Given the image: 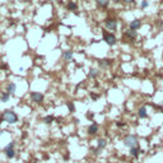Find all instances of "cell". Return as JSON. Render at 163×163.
Here are the masks:
<instances>
[{
	"mask_svg": "<svg viewBox=\"0 0 163 163\" xmlns=\"http://www.w3.org/2000/svg\"><path fill=\"white\" fill-rule=\"evenodd\" d=\"M98 64H100V66L106 68V66H110L112 64V60H110V59H102V60L98 61Z\"/></svg>",
	"mask_w": 163,
	"mask_h": 163,
	"instance_id": "7c38bea8",
	"label": "cell"
},
{
	"mask_svg": "<svg viewBox=\"0 0 163 163\" xmlns=\"http://www.w3.org/2000/svg\"><path fill=\"white\" fill-rule=\"evenodd\" d=\"M15 89H17V87H15V84H14V83H9V84H8V87H7V92H8V93H9L10 96L15 93Z\"/></svg>",
	"mask_w": 163,
	"mask_h": 163,
	"instance_id": "5bb4252c",
	"label": "cell"
},
{
	"mask_svg": "<svg viewBox=\"0 0 163 163\" xmlns=\"http://www.w3.org/2000/svg\"><path fill=\"white\" fill-rule=\"evenodd\" d=\"M4 133H5V131H4V130H0V137H2V135H3Z\"/></svg>",
	"mask_w": 163,
	"mask_h": 163,
	"instance_id": "83f0119b",
	"label": "cell"
},
{
	"mask_svg": "<svg viewBox=\"0 0 163 163\" xmlns=\"http://www.w3.org/2000/svg\"><path fill=\"white\" fill-rule=\"evenodd\" d=\"M106 146H107V140H106V139H100L98 143H97L96 153H97V152H100V150H102V149H105Z\"/></svg>",
	"mask_w": 163,
	"mask_h": 163,
	"instance_id": "9c48e42d",
	"label": "cell"
},
{
	"mask_svg": "<svg viewBox=\"0 0 163 163\" xmlns=\"http://www.w3.org/2000/svg\"><path fill=\"white\" fill-rule=\"evenodd\" d=\"M105 26L107 27V29L115 31L117 28V20L113 19V18H108V19L105 20Z\"/></svg>",
	"mask_w": 163,
	"mask_h": 163,
	"instance_id": "5b68a950",
	"label": "cell"
},
{
	"mask_svg": "<svg viewBox=\"0 0 163 163\" xmlns=\"http://www.w3.org/2000/svg\"><path fill=\"white\" fill-rule=\"evenodd\" d=\"M23 2H31V0H23Z\"/></svg>",
	"mask_w": 163,
	"mask_h": 163,
	"instance_id": "f1b7e54d",
	"label": "cell"
},
{
	"mask_svg": "<svg viewBox=\"0 0 163 163\" xmlns=\"http://www.w3.org/2000/svg\"><path fill=\"white\" fill-rule=\"evenodd\" d=\"M96 3L98 7L106 8V7H108V4H110V0H96Z\"/></svg>",
	"mask_w": 163,
	"mask_h": 163,
	"instance_id": "9a60e30c",
	"label": "cell"
},
{
	"mask_svg": "<svg viewBox=\"0 0 163 163\" xmlns=\"http://www.w3.org/2000/svg\"><path fill=\"white\" fill-rule=\"evenodd\" d=\"M64 159H69V154H65L64 155Z\"/></svg>",
	"mask_w": 163,
	"mask_h": 163,
	"instance_id": "484cf974",
	"label": "cell"
},
{
	"mask_svg": "<svg viewBox=\"0 0 163 163\" xmlns=\"http://www.w3.org/2000/svg\"><path fill=\"white\" fill-rule=\"evenodd\" d=\"M3 120H5V122L8 124H15L18 122V115L12 110H5L3 112Z\"/></svg>",
	"mask_w": 163,
	"mask_h": 163,
	"instance_id": "7a4b0ae2",
	"label": "cell"
},
{
	"mask_svg": "<svg viewBox=\"0 0 163 163\" xmlns=\"http://www.w3.org/2000/svg\"><path fill=\"white\" fill-rule=\"evenodd\" d=\"M54 120H55V117H54V116H46L45 118H43V121H45L47 125L52 124V122H54Z\"/></svg>",
	"mask_w": 163,
	"mask_h": 163,
	"instance_id": "ac0fdd59",
	"label": "cell"
},
{
	"mask_svg": "<svg viewBox=\"0 0 163 163\" xmlns=\"http://www.w3.org/2000/svg\"><path fill=\"white\" fill-rule=\"evenodd\" d=\"M9 98H10V94L8 93V92H5V93H3L2 96H0V101H2V102H8L9 101Z\"/></svg>",
	"mask_w": 163,
	"mask_h": 163,
	"instance_id": "2e32d148",
	"label": "cell"
},
{
	"mask_svg": "<svg viewBox=\"0 0 163 163\" xmlns=\"http://www.w3.org/2000/svg\"><path fill=\"white\" fill-rule=\"evenodd\" d=\"M140 7H142L143 9H144V8H146V7H148V2H146V0H143L142 4H140Z\"/></svg>",
	"mask_w": 163,
	"mask_h": 163,
	"instance_id": "7402d4cb",
	"label": "cell"
},
{
	"mask_svg": "<svg viewBox=\"0 0 163 163\" xmlns=\"http://www.w3.org/2000/svg\"><path fill=\"white\" fill-rule=\"evenodd\" d=\"M124 2H126V3H134V0H124Z\"/></svg>",
	"mask_w": 163,
	"mask_h": 163,
	"instance_id": "4316f807",
	"label": "cell"
},
{
	"mask_svg": "<svg viewBox=\"0 0 163 163\" xmlns=\"http://www.w3.org/2000/svg\"><path fill=\"white\" fill-rule=\"evenodd\" d=\"M138 116L140 118H146V117H148V112H146V108L144 106L140 107L139 110H138Z\"/></svg>",
	"mask_w": 163,
	"mask_h": 163,
	"instance_id": "8fae6325",
	"label": "cell"
},
{
	"mask_svg": "<svg viewBox=\"0 0 163 163\" xmlns=\"http://www.w3.org/2000/svg\"><path fill=\"white\" fill-rule=\"evenodd\" d=\"M63 56H64L65 60H72V59H73V52L72 51H65Z\"/></svg>",
	"mask_w": 163,
	"mask_h": 163,
	"instance_id": "e0dca14e",
	"label": "cell"
},
{
	"mask_svg": "<svg viewBox=\"0 0 163 163\" xmlns=\"http://www.w3.org/2000/svg\"><path fill=\"white\" fill-rule=\"evenodd\" d=\"M125 36H128L129 38H131V40H135V38H137V36H138V33H137V31L129 29V31L125 32Z\"/></svg>",
	"mask_w": 163,
	"mask_h": 163,
	"instance_id": "4fadbf2b",
	"label": "cell"
},
{
	"mask_svg": "<svg viewBox=\"0 0 163 163\" xmlns=\"http://www.w3.org/2000/svg\"><path fill=\"white\" fill-rule=\"evenodd\" d=\"M14 146H15V142H10L4 148V153H5V155H7L9 159H13L14 157H15V149H14Z\"/></svg>",
	"mask_w": 163,
	"mask_h": 163,
	"instance_id": "3957f363",
	"label": "cell"
},
{
	"mask_svg": "<svg viewBox=\"0 0 163 163\" xmlns=\"http://www.w3.org/2000/svg\"><path fill=\"white\" fill-rule=\"evenodd\" d=\"M68 108H69V111H70V112H73V111H74V105H73V102H69V103H68Z\"/></svg>",
	"mask_w": 163,
	"mask_h": 163,
	"instance_id": "44dd1931",
	"label": "cell"
},
{
	"mask_svg": "<svg viewBox=\"0 0 163 163\" xmlns=\"http://www.w3.org/2000/svg\"><path fill=\"white\" fill-rule=\"evenodd\" d=\"M87 118H89V120H92V118H93V113H92V112L87 113Z\"/></svg>",
	"mask_w": 163,
	"mask_h": 163,
	"instance_id": "cb8c5ba5",
	"label": "cell"
},
{
	"mask_svg": "<svg viewBox=\"0 0 163 163\" xmlns=\"http://www.w3.org/2000/svg\"><path fill=\"white\" fill-rule=\"evenodd\" d=\"M68 9H69V10H77V4L73 3V2H70V3L68 4Z\"/></svg>",
	"mask_w": 163,
	"mask_h": 163,
	"instance_id": "ffe728a7",
	"label": "cell"
},
{
	"mask_svg": "<svg viewBox=\"0 0 163 163\" xmlns=\"http://www.w3.org/2000/svg\"><path fill=\"white\" fill-rule=\"evenodd\" d=\"M91 97H92V100H97V98H98V96H96V94H93V93L91 94Z\"/></svg>",
	"mask_w": 163,
	"mask_h": 163,
	"instance_id": "d4e9b609",
	"label": "cell"
},
{
	"mask_svg": "<svg viewBox=\"0 0 163 163\" xmlns=\"http://www.w3.org/2000/svg\"><path fill=\"white\" fill-rule=\"evenodd\" d=\"M116 125H117L118 128H124V126H125V124H124L122 121H118V122H116Z\"/></svg>",
	"mask_w": 163,
	"mask_h": 163,
	"instance_id": "603a6c76",
	"label": "cell"
},
{
	"mask_svg": "<svg viewBox=\"0 0 163 163\" xmlns=\"http://www.w3.org/2000/svg\"><path fill=\"white\" fill-rule=\"evenodd\" d=\"M31 100L35 103H42L43 102V94L38 92H32L31 93Z\"/></svg>",
	"mask_w": 163,
	"mask_h": 163,
	"instance_id": "8992f818",
	"label": "cell"
},
{
	"mask_svg": "<svg viewBox=\"0 0 163 163\" xmlns=\"http://www.w3.org/2000/svg\"><path fill=\"white\" fill-rule=\"evenodd\" d=\"M97 133H98V125H97V124H92V125H89V128H88V134H89V135H96Z\"/></svg>",
	"mask_w": 163,
	"mask_h": 163,
	"instance_id": "30bf717a",
	"label": "cell"
},
{
	"mask_svg": "<svg viewBox=\"0 0 163 163\" xmlns=\"http://www.w3.org/2000/svg\"><path fill=\"white\" fill-rule=\"evenodd\" d=\"M97 75H98V72H97L96 69H91V72H89V78H96Z\"/></svg>",
	"mask_w": 163,
	"mask_h": 163,
	"instance_id": "d6986e66",
	"label": "cell"
},
{
	"mask_svg": "<svg viewBox=\"0 0 163 163\" xmlns=\"http://www.w3.org/2000/svg\"><path fill=\"white\" fill-rule=\"evenodd\" d=\"M124 145L128 146L129 149H133V148H137L139 146V139L137 135H128V137L124 138Z\"/></svg>",
	"mask_w": 163,
	"mask_h": 163,
	"instance_id": "6da1fadb",
	"label": "cell"
},
{
	"mask_svg": "<svg viewBox=\"0 0 163 163\" xmlns=\"http://www.w3.org/2000/svg\"><path fill=\"white\" fill-rule=\"evenodd\" d=\"M140 27H142V22H140L139 19H134L130 22V29H133V31H138Z\"/></svg>",
	"mask_w": 163,
	"mask_h": 163,
	"instance_id": "ba28073f",
	"label": "cell"
},
{
	"mask_svg": "<svg viewBox=\"0 0 163 163\" xmlns=\"http://www.w3.org/2000/svg\"><path fill=\"white\" fill-rule=\"evenodd\" d=\"M143 153H144V150H142V149L139 148V146L130 149V155H131L133 158H139V155H140V154H143Z\"/></svg>",
	"mask_w": 163,
	"mask_h": 163,
	"instance_id": "52a82bcc",
	"label": "cell"
},
{
	"mask_svg": "<svg viewBox=\"0 0 163 163\" xmlns=\"http://www.w3.org/2000/svg\"><path fill=\"white\" fill-rule=\"evenodd\" d=\"M103 40H105V42L107 43V45H110V46L116 45V42H117L115 35L108 33V32H103Z\"/></svg>",
	"mask_w": 163,
	"mask_h": 163,
	"instance_id": "277c9868",
	"label": "cell"
}]
</instances>
